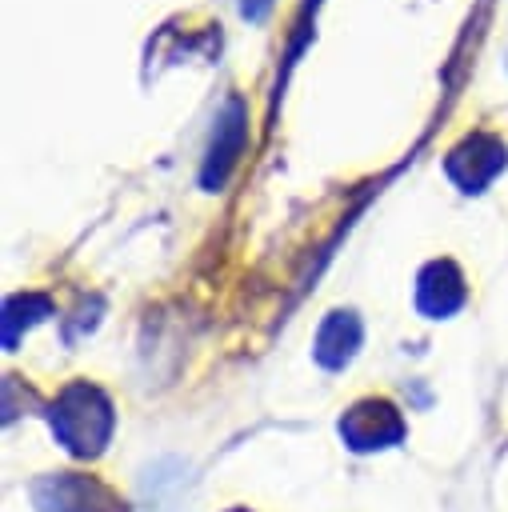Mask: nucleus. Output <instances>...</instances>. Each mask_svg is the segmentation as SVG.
Returning a JSON list of instances; mask_svg holds the SVG:
<instances>
[{
  "label": "nucleus",
  "mask_w": 508,
  "mask_h": 512,
  "mask_svg": "<svg viewBox=\"0 0 508 512\" xmlns=\"http://www.w3.org/2000/svg\"><path fill=\"white\" fill-rule=\"evenodd\" d=\"M264 8H268V0H244V12H248V16H260Z\"/></svg>",
  "instance_id": "nucleus-5"
},
{
  "label": "nucleus",
  "mask_w": 508,
  "mask_h": 512,
  "mask_svg": "<svg viewBox=\"0 0 508 512\" xmlns=\"http://www.w3.org/2000/svg\"><path fill=\"white\" fill-rule=\"evenodd\" d=\"M356 340H360L356 320H352L348 312H336V316L320 328V360H324V364H344V360L352 356Z\"/></svg>",
  "instance_id": "nucleus-4"
},
{
  "label": "nucleus",
  "mask_w": 508,
  "mask_h": 512,
  "mask_svg": "<svg viewBox=\"0 0 508 512\" xmlns=\"http://www.w3.org/2000/svg\"><path fill=\"white\" fill-rule=\"evenodd\" d=\"M40 512H120V504L100 488L96 480L84 476H56L36 488Z\"/></svg>",
  "instance_id": "nucleus-2"
},
{
  "label": "nucleus",
  "mask_w": 508,
  "mask_h": 512,
  "mask_svg": "<svg viewBox=\"0 0 508 512\" xmlns=\"http://www.w3.org/2000/svg\"><path fill=\"white\" fill-rule=\"evenodd\" d=\"M52 428H56V436L64 440L68 452L92 456V452L104 448V440H108V432H112V408H108V400H104L96 388L72 384V388L60 396V404L52 408Z\"/></svg>",
  "instance_id": "nucleus-1"
},
{
  "label": "nucleus",
  "mask_w": 508,
  "mask_h": 512,
  "mask_svg": "<svg viewBox=\"0 0 508 512\" xmlns=\"http://www.w3.org/2000/svg\"><path fill=\"white\" fill-rule=\"evenodd\" d=\"M340 432L352 448H384L404 436V424L388 400H364L344 416Z\"/></svg>",
  "instance_id": "nucleus-3"
}]
</instances>
